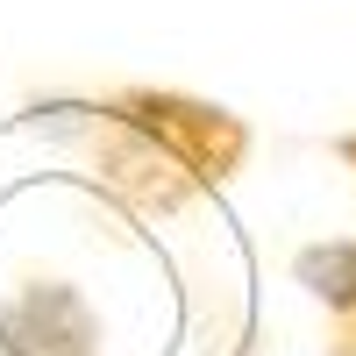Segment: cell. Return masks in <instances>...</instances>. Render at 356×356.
<instances>
[{"label": "cell", "mask_w": 356, "mask_h": 356, "mask_svg": "<svg viewBox=\"0 0 356 356\" xmlns=\"http://www.w3.org/2000/svg\"><path fill=\"white\" fill-rule=\"evenodd\" d=\"M93 136H100L107 186L129 193L136 207H157V214L235 178L250 157V129L228 107L193 93H157V86H129V93L100 100Z\"/></svg>", "instance_id": "cell-1"}, {"label": "cell", "mask_w": 356, "mask_h": 356, "mask_svg": "<svg viewBox=\"0 0 356 356\" xmlns=\"http://www.w3.org/2000/svg\"><path fill=\"white\" fill-rule=\"evenodd\" d=\"M0 356H107L100 307L72 278H22L0 292Z\"/></svg>", "instance_id": "cell-2"}, {"label": "cell", "mask_w": 356, "mask_h": 356, "mask_svg": "<svg viewBox=\"0 0 356 356\" xmlns=\"http://www.w3.org/2000/svg\"><path fill=\"white\" fill-rule=\"evenodd\" d=\"M292 285L328 314V356H356V235H328L292 257Z\"/></svg>", "instance_id": "cell-3"}, {"label": "cell", "mask_w": 356, "mask_h": 356, "mask_svg": "<svg viewBox=\"0 0 356 356\" xmlns=\"http://www.w3.org/2000/svg\"><path fill=\"white\" fill-rule=\"evenodd\" d=\"M328 150H335V164H349V171H356V129H349V136H335Z\"/></svg>", "instance_id": "cell-4"}]
</instances>
